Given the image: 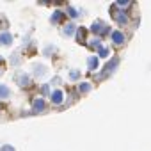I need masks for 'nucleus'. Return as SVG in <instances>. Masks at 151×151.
I'll return each mask as SVG.
<instances>
[{"label": "nucleus", "mask_w": 151, "mask_h": 151, "mask_svg": "<svg viewBox=\"0 0 151 151\" xmlns=\"http://www.w3.org/2000/svg\"><path fill=\"white\" fill-rule=\"evenodd\" d=\"M91 89H93V86H91L89 82H82V84L78 86V91H80V93H89Z\"/></svg>", "instance_id": "nucleus-13"}, {"label": "nucleus", "mask_w": 151, "mask_h": 151, "mask_svg": "<svg viewBox=\"0 0 151 151\" xmlns=\"http://www.w3.org/2000/svg\"><path fill=\"white\" fill-rule=\"evenodd\" d=\"M110 37H112V41H114V45H123L124 43V34L121 32V30H112L110 32Z\"/></svg>", "instance_id": "nucleus-3"}, {"label": "nucleus", "mask_w": 151, "mask_h": 151, "mask_svg": "<svg viewBox=\"0 0 151 151\" xmlns=\"http://www.w3.org/2000/svg\"><path fill=\"white\" fill-rule=\"evenodd\" d=\"M109 53H110V52H109V48L101 45V46L98 48V55H96V57H98V59H100V57H101V59H107V57H109Z\"/></svg>", "instance_id": "nucleus-11"}, {"label": "nucleus", "mask_w": 151, "mask_h": 151, "mask_svg": "<svg viewBox=\"0 0 151 151\" xmlns=\"http://www.w3.org/2000/svg\"><path fill=\"white\" fill-rule=\"evenodd\" d=\"M32 110H34V112H41V110H45V100H43L41 96H37V98L32 100Z\"/></svg>", "instance_id": "nucleus-5"}, {"label": "nucleus", "mask_w": 151, "mask_h": 151, "mask_svg": "<svg viewBox=\"0 0 151 151\" xmlns=\"http://www.w3.org/2000/svg\"><path fill=\"white\" fill-rule=\"evenodd\" d=\"M91 41H93V43H91L93 48H100V46H101V39H100V37H94V39H91Z\"/></svg>", "instance_id": "nucleus-18"}, {"label": "nucleus", "mask_w": 151, "mask_h": 151, "mask_svg": "<svg viewBox=\"0 0 151 151\" xmlns=\"http://www.w3.org/2000/svg\"><path fill=\"white\" fill-rule=\"evenodd\" d=\"M16 82H18L22 87H27V86L30 84V78H29L27 73H20V75H16Z\"/></svg>", "instance_id": "nucleus-7"}, {"label": "nucleus", "mask_w": 151, "mask_h": 151, "mask_svg": "<svg viewBox=\"0 0 151 151\" xmlns=\"http://www.w3.org/2000/svg\"><path fill=\"white\" fill-rule=\"evenodd\" d=\"M50 98H52V103L53 105H62L64 103V93L60 89H55L50 93Z\"/></svg>", "instance_id": "nucleus-2"}, {"label": "nucleus", "mask_w": 151, "mask_h": 151, "mask_svg": "<svg viewBox=\"0 0 151 151\" xmlns=\"http://www.w3.org/2000/svg\"><path fill=\"white\" fill-rule=\"evenodd\" d=\"M0 62H2V57H0Z\"/></svg>", "instance_id": "nucleus-20"}, {"label": "nucleus", "mask_w": 151, "mask_h": 151, "mask_svg": "<svg viewBox=\"0 0 151 151\" xmlns=\"http://www.w3.org/2000/svg\"><path fill=\"white\" fill-rule=\"evenodd\" d=\"M77 29H78V27L75 25V23H66L64 29H62V32H64V36H69V37H71V36L77 34Z\"/></svg>", "instance_id": "nucleus-6"}, {"label": "nucleus", "mask_w": 151, "mask_h": 151, "mask_svg": "<svg viewBox=\"0 0 151 151\" xmlns=\"http://www.w3.org/2000/svg\"><path fill=\"white\" fill-rule=\"evenodd\" d=\"M87 66H89V69H91V71H96V69H98V66H100V59H98L96 55H91V57L87 59Z\"/></svg>", "instance_id": "nucleus-8"}, {"label": "nucleus", "mask_w": 151, "mask_h": 151, "mask_svg": "<svg viewBox=\"0 0 151 151\" xmlns=\"http://www.w3.org/2000/svg\"><path fill=\"white\" fill-rule=\"evenodd\" d=\"M0 75H2V69H0Z\"/></svg>", "instance_id": "nucleus-21"}, {"label": "nucleus", "mask_w": 151, "mask_h": 151, "mask_svg": "<svg viewBox=\"0 0 151 151\" xmlns=\"http://www.w3.org/2000/svg\"><path fill=\"white\" fill-rule=\"evenodd\" d=\"M68 77H69V80H78V78H80V71H77V69H75V71H69Z\"/></svg>", "instance_id": "nucleus-17"}, {"label": "nucleus", "mask_w": 151, "mask_h": 151, "mask_svg": "<svg viewBox=\"0 0 151 151\" xmlns=\"http://www.w3.org/2000/svg\"><path fill=\"white\" fill-rule=\"evenodd\" d=\"M68 14H69L71 18H78V16H80V11H77L75 7H68Z\"/></svg>", "instance_id": "nucleus-16"}, {"label": "nucleus", "mask_w": 151, "mask_h": 151, "mask_svg": "<svg viewBox=\"0 0 151 151\" xmlns=\"http://www.w3.org/2000/svg\"><path fill=\"white\" fill-rule=\"evenodd\" d=\"M11 98V89L6 84H0V100H7Z\"/></svg>", "instance_id": "nucleus-10"}, {"label": "nucleus", "mask_w": 151, "mask_h": 151, "mask_svg": "<svg viewBox=\"0 0 151 151\" xmlns=\"http://www.w3.org/2000/svg\"><path fill=\"white\" fill-rule=\"evenodd\" d=\"M110 14H114V20L117 22V25H124L128 22V16H126L124 11H116V13H110Z\"/></svg>", "instance_id": "nucleus-4"}, {"label": "nucleus", "mask_w": 151, "mask_h": 151, "mask_svg": "<svg viewBox=\"0 0 151 151\" xmlns=\"http://www.w3.org/2000/svg\"><path fill=\"white\" fill-rule=\"evenodd\" d=\"M91 30H93L94 34H98V36H103V34H110V27H109L105 22H101V20H96V22L93 23Z\"/></svg>", "instance_id": "nucleus-1"}, {"label": "nucleus", "mask_w": 151, "mask_h": 151, "mask_svg": "<svg viewBox=\"0 0 151 151\" xmlns=\"http://www.w3.org/2000/svg\"><path fill=\"white\" fill-rule=\"evenodd\" d=\"M62 14H64L62 11H55V13L52 14V18H50V22H52V23H59V22L62 20Z\"/></svg>", "instance_id": "nucleus-12"}, {"label": "nucleus", "mask_w": 151, "mask_h": 151, "mask_svg": "<svg viewBox=\"0 0 151 151\" xmlns=\"http://www.w3.org/2000/svg\"><path fill=\"white\" fill-rule=\"evenodd\" d=\"M36 77H43V75H46V68L45 66H36Z\"/></svg>", "instance_id": "nucleus-14"}, {"label": "nucleus", "mask_w": 151, "mask_h": 151, "mask_svg": "<svg viewBox=\"0 0 151 151\" xmlns=\"http://www.w3.org/2000/svg\"><path fill=\"white\" fill-rule=\"evenodd\" d=\"M0 151H14V147L13 146H2V147H0Z\"/></svg>", "instance_id": "nucleus-19"}, {"label": "nucleus", "mask_w": 151, "mask_h": 151, "mask_svg": "<svg viewBox=\"0 0 151 151\" xmlns=\"http://www.w3.org/2000/svg\"><path fill=\"white\" fill-rule=\"evenodd\" d=\"M117 64H119V60H117V59H114V62H109V64H107V68H105V71H107V73H110V71H114V68H116Z\"/></svg>", "instance_id": "nucleus-15"}, {"label": "nucleus", "mask_w": 151, "mask_h": 151, "mask_svg": "<svg viewBox=\"0 0 151 151\" xmlns=\"http://www.w3.org/2000/svg\"><path fill=\"white\" fill-rule=\"evenodd\" d=\"M13 43V36L9 32H2L0 34V45H4V46H9Z\"/></svg>", "instance_id": "nucleus-9"}]
</instances>
